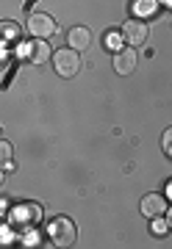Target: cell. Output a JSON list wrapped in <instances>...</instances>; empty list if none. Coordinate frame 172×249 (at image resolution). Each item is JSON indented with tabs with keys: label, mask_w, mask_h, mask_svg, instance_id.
<instances>
[{
	"label": "cell",
	"mask_w": 172,
	"mask_h": 249,
	"mask_svg": "<svg viewBox=\"0 0 172 249\" xmlns=\"http://www.w3.org/2000/svg\"><path fill=\"white\" fill-rule=\"evenodd\" d=\"M161 3H164V6H167L170 11H172V0H161Z\"/></svg>",
	"instance_id": "cell-18"
},
{
	"label": "cell",
	"mask_w": 172,
	"mask_h": 249,
	"mask_svg": "<svg viewBox=\"0 0 172 249\" xmlns=\"http://www.w3.org/2000/svg\"><path fill=\"white\" fill-rule=\"evenodd\" d=\"M114 70H117L119 75H131V72L136 70V53H134V47H122V50H117V53H114Z\"/></svg>",
	"instance_id": "cell-7"
},
{
	"label": "cell",
	"mask_w": 172,
	"mask_h": 249,
	"mask_svg": "<svg viewBox=\"0 0 172 249\" xmlns=\"http://www.w3.org/2000/svg\"><path fill=\"white\" fill-rule=\"evenodd\" d=\"M19 36V28L14 22H6V25H0V42H6V39H17Z\"/></svg>",
	"instance_id": "cell-11"
},
{
	"label": "cell",
	"mask_w": 172,
	"mask_h": 249,
	"mask_svg": "<svg viewBox=\"0 0 172 249\" xmlns=\"http://www.w3.org/2000/svg\"><path fill=\"white\" fill-rule=\"evenodd\" d=\"M161 144H164V152H167V155H172V127L167 130V133H164Z\"/></svg>",
	"instance_id": "cell-15"
},
{
	"label": "cell",
	"mask_w": 172,
	"mask_h": 249,
	"mask_svg": "<svg viewBox=\"0 0 172 249\" xmlns=\"http://www.w3.org/2000/svg\"><path fill=\"white\" fill-rule=\"evenodd\" d=\"M167 230H170V224H167V219L161 222L158 216H153V232H155V235H164Z\"/></svg>",
	"instance_id": "cell-14"
},
{
	"label": "cell",
	"mask_w": 172,
	"mask_h": 249,
	"mask_svg": "<svg viewBox=\"0 0 172 249\" xmlns=\"http://www.w3.org/2000/svg\"><path fill=\"white\" fill-rule=\"evenodd\" d=\"M122 34H109L106 36V47H109V50H114V53H117V50H122Z\"/></svg>",
	"instance_id": "cell-12"
},
{
	"label": "cell",
	"mask_w": 172,
	"mask_h": 249,
	"mask_svg": "<svg viewBox=\"0 0 172 249\" xmlns=\"http://www.w3.org/2000/svg\"><path fill=\"white\" fill-rule=\"evenodd\" d=\"M167 224H170V230H172V211L167 213Z\"/></svg>",
	"instance_id": "cell-17"
},
{
	"label": "cell",
	"mask_w": 172,
	"mask_h": 249,
	"mask_svg": "<svg viewBox=\"0 0 172 249\" xmlns=\"http://www.w3.org/2000/svg\"><path fill=\"white\" fill-rule=\"evenodd\" d=\"M67 45L73 47V50H86L92 45V34L89 28H70V34H67Z\"/></svg>",
	"instance_id": "cell-9"
},
{
	"label": "cell",
	"mask_w": 172,
	"mask_h": 249,
	"mask_svg": "<svg viewBox=\"0 0 172 249\" xmlns=\"http://www.w3.org/2000/svg\"><path fill=\"white\" fill-rule=\"evenodd\" d=\"M42 219V208L34 202H22L11 211V222L14 224H37Z\"/></svg>",
	"instance_id": "cell-4"
},
{
	"label": "cell",
	"mask_w": 172,
	"mask_h": 249,
	"mask_svg": "<svg viewBox=\"0 0 172 249\" xmlns=\"http://www.w3.org/2000/svg\"><path fill=\"white\" fill-rule=\"evenodd\" d=\"M14 166V150L9 142H0V169H11Z\"/></svg>",
	"instance_id": "cell-10"
},
{
	"label": "cell",
	"mask_w": 172,
	"mask_h": 249,
	"mask_svg": "<svg viewBox=\"0 0 172 249\" xmlns=\"http://www.w3.org/2000/svg\"><path fill=\"white\" fill-rule=\"evenodd\" d=\"M164 211H167V199H164L161 194H147L145 199H142V213H145L147 219L161 216Z\"/></svg>",
	"instance_id": "cell-8"
},
{
	"label": "cell",
	"mask_w": 172,
	"mask_h": 249,
	"mask_svg": "<svg viewBox=\"0 0 172 249\" xmlns=\"http://www.w3.org/2000/svg\"><path fill=\"white\" fill-rule=\"evenodd\" d=\"M53 64H56V72H58L61 78H73V75H78V70H81V55H78V50L67 47V50L53 53Z\"/></svg>",
	"instance_id": "cell-2"
},
{
	"label": "cell",
	"mask_w": 172,
	"mask_h": 249,
	"mask_svg": "<svg viewBox=\"0 0 172 249\" xmlns=\"http://www.w3.org/2000/svg\"><path fill=\"white\" fill-rule=\"evenodd\" d=\"M167 196H170V199H172V180H170V183H167Z\"/></svg>",
	"instance_id": "cell-16"
},
{
	"label": "cell",
	"mask_w": 172,
	"mask_h": 249,
	"mask_svg": "<svg viewBox=\"0 0 172 249\" xmlns=\"http://www.w3.org/2000/svg\"><path fill=\"white\" fill-rule=\"evenodd\" d=\"M47 235H50V241H53L56 247H73L78 230H75L73 219L58 216V219H53V222H50V227H47Z\"/></svg>",
	"instance_id": "cell-1"
},
{
	"label": "cell",
	"mask_w": 172,
	"mask_h": 249,
	"mask_svg": "<svg viewBox=\"0 0 172 249\" xmlns=\"http://www.w3.org/2000/svg\"><path fill=\"white\" fill-rule=\"evenodd\" d=\"M50 45H45V39H37V42H28L22 45V58L31 64H45L50 58Z\"/></svg>",
	"instance_id": "cell-5"
},
{
	"label": "cell",
	"mask_w": 172,
	"mask_h": 249,
	"mask_svg": "<svg viewBox=\"0 0 172 249\" xmlns=\"http://www.w3.org/2000/svg\"><path fill=\"white\" fill-rule=\"evenodd\" d=\"M136 11H139V14H150V11H155V0H139V3H136Z\"/></svg>",
	"instance_id": "cell-13"
},
{
	"label": "cell",
	"mask_w": 172,
	"mask_h": 249,
	"mask_svg": "<svg viewBox=\"0 0 172 249\" xmlns=\"http://www.w3.org/2000/svg\"><path fill=\"white\" fill-rule=\"evenodd\" d=\"M28 31L37 36V39H47V36L56 34V22L50 14H31L28 19Z\"/></svg>",
	"instance_id": "cell-3"
},
{
	"label": "cell",
	"mask_w": 172,
	"mask_h": 249,
	"mask_svg": "<svg viewBox=\"0 0 172 249\" xmlns=\"http://www.w3.org/2000/svg\"><path fill=\"white\" fill-rule=\"evenodd\" d=\"M122 39H125L131 47L145 45V39H147V22H145V19H131V22H125V28H122Z\"/></svg>",
	"instance_id": "cell-6"
}]
</instances>
